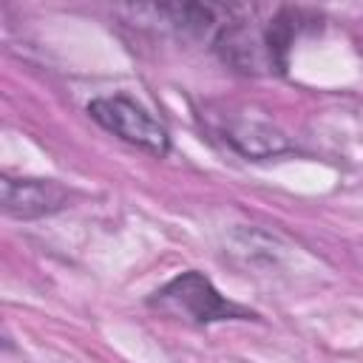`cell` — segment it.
<instances>
[{"mask_svg":"<svg viewBox=\"0 0 363 363\" xmlns=\"http://www.w3.org/2000/svg\"><path fill=\"white\" fill-rule=\"evenodd\" d=\"M68 204V190L54 179L0 176V207L11 218H43Z\"/></svg>","mask_w":363,"mask_h":363,"instance_id":"3","label":"cell"},{"mask_svg":"<svg viewBox=\"0 0 363 363\" xmlns=\"http://www.w3.org/2000/svg\"><path fill=\"white\" fill-rule=\"evenodd\" d=\"M150 306L173 315V318H184L190 323L207 326V323H218V320H252L258 318L252 309L224 298L213 281L196 269L179 272L176 278H170L162 289H156L147 301Z\"/></svg>","mask_w":363,"mask_h":363,"instance_id":"1","label":"cell"},{"mask_svg":"<svg viewBox=\"0 0 363 363\" xmlns=\"http://www.w3.org/2000/svg\"><path fill=\"white\" fill-rule=\"evenodd\" d=\"M88 113L108 133L119 136L122 142H128L156 159L170 153V136H167L164 125L153 113H147L139 102H133L130 96H122V94L96 96L88 102Z\"/></svg>","mask_w":363,"mask_h":363,"instance_id":"2","label":"cell"}]
</instances>
